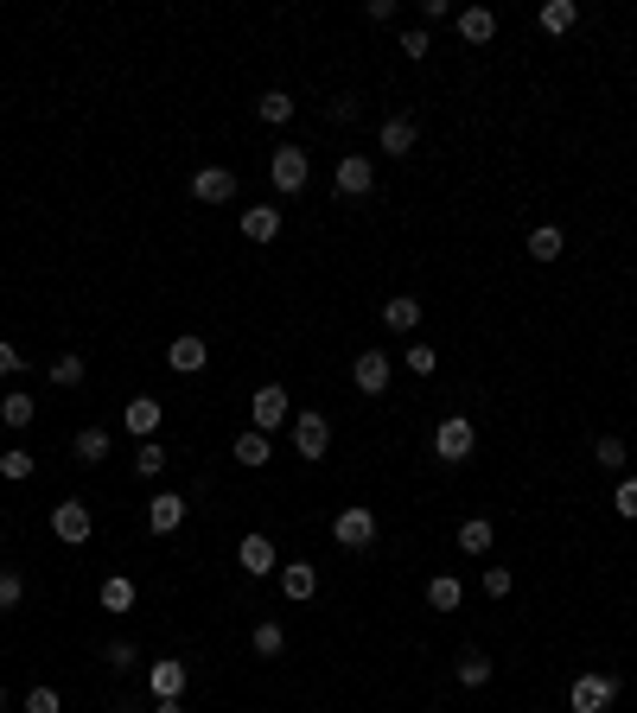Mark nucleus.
Returning a JSON list of instances; mask_svg holds the SVG:
<instances>
[{
  "label": "nucleus",
  "mask_w": 637,
  "mask_h": 713,
  "mask_svg": "<svg viewBox=\"0 0 637 713\" xmlns=\"http://www.w3.org/2000/svg\"><path fill=\"white\" fill-rule=\"evenodd\" d=\"M567 236L555 230V223H542V230H529V262H561Z\"/></svg>",
  "instance_id": "26"
},
{
  "label": "nucleus",
  "mask_w": 637,
  "mask_h": 713,
  "mask_svg": "<svg viewBox=\"0 0 637 713\" xmlns=\"http://www.w3.org/2000/svg\"><path fill=\"white\" fill-rule=\"evenodd\" d=\"M26 713H64V694H58V688H45V682H39V688H32V694H26Z\"/></svg>",
  "instance_id": "39"
},
{
  "label": "nucleus",
  "mask_w": 637,
  "mask_h": 713,
  "mask_svg": "<svg viewBox=\"0 0 637 713\" xmlns=\"http://www.w3.org/2000/svg\"><path fill=\"white\" fill-rule=\"evenodd\" d=\"M415 141H421L415 115H389V121H383V134H376V147L395 153V160H402V153H415Z\"/></svg>",
  "instance_id": "15"
},
{
  "label": "nucleus",
  "mask_w": 637,
  "mask_h": 713,
  "mask_svg": "<svg viewBox=\"0 0 637 713\" xmlns=\"http://www.w3.org/2000/svg\"><path fill=\"white\" fill-rule=\"evenodd\" d=\"M185 682H192V669H185L179 656H160V663H147V688H153V701H185Z\"/></svg>",
  "instance_id": "8"
},
{
  "label": "nucleus",
  "mask_w": 637,
  "mask_h": 713,
  "mask_svg": "<svg viewBox=\"0 0 637 713\" xmlns=\"http://www.w3.org/2000/svg\"><path fill=\"white\" fill-rule=\"evenodd\" d=\"M332 179H338V191H344V198H364V191L376 185V166L364 160V153H344V160H338V172H332Z\"/></svg>",
  "instance_id": "14"
},
{
  "label": "nucleus",
  "mask_w": 637,
  "mask_h": 713,
  "mask_svg": "<svg viewBox=\"0 0 637 713\" xmlns=\"http://www.w3.org/2000/svg\"><path fill=\"white\" fill-rule=\"evenodd\" d=\"M281 593H287V599H313V593H319V567H313V561H287V567H281Z\"/></svg>",
  "instance_id": "21"
},
{
  "label": "nucleus",
  "mask_w": 637,
  "mask_h": 713,
  "mask_svg": "<svg viewBox=\"0 0 637 713\" xmlns=\"http://www.w3.org/2000/svg\"><path fill=\"white\" fill-rule=\"evenodd\" d=\"M453 675H459V688H485V682H491V656H485V650H466V656L453 663Z\"/></svg>",
  "instance_id": "27"
},
{
  "label": "nucleus",
  "mask_w": 637,
  "mask_h": 713,
  "mask_svg": "<svg viewBox=\"0 0 637 713\" xmlns=\"http://www.w3.org/2000/svg\"><path fill=\"white\" fill-rule=\"evenodd\" d=\"M536 20H542V32H574L580 7H574V0H542V13H536Z\"/></svg>",
  "instance_id": "28"
},
{
  "label": "nucleus",
  "mask_w": 637,
  "mask_h": 713,
  "mask_svg": "<svg viewBox=\"0 0 637 713\" xmlns=\"http://www.w3.org/2000/svg\"><path fill=\"white\" fill-rule=\"evenodd\" d=\"M402 363H408V376H434L440 370V351H434V344H408V351H402Z\"/></svg>",
  "instance_id": "35"
},
{
  "label": "nucleus",
  "mask_w": 637,
  "mask_h": 713,
  "mask_svg": "<svg viewBox=\"0 0 637 713\" xmlns=\"http://www.w3.org/2000/svg\"><path fill=\"white\" fill-rule=\"evenodd\" d=\"M255 115H262L268 128H281V121H294V96H287V90H268L262 102H255Z\"/></svg>",
  "instance_id": "31"
},
{
  "label": "nucleus",
  "mask_w": 637,
  "mask_h": 713,
  "mask_svg": "<svg viewBox=\"0 0 637 713\" xmlns=\"http://www.w3.org/2000/svg\"><path fill=\"white\" fill-rule=\"evenodd\" d=\"M249 421H255V433H268V440H274V427L294 421V402H287L281 382H262V389L249 395Z\"/></svg>",
  "instance_id": "2"
},
{
  "label": "nucleus",
  "mask_w": 637,
  "mask_h": 713,
  "mask_svg": "<svg viewBox=\"0 0 637 713\" xmlns=\"http://www.w3.org/2000/svg\"><path fill=\"white\" fill-rule=\"evenodd\" d=\"M230 459H236V465H249V472H262V465L274 459V440H268V433H255V427H249V433H236Z\"/></svg>",
  "instance_id": "18"
},
{
  "label": "nucleus",
  "mask_w": 637,
  "mask_h": 713,
  "mask_svg": "<svg viewBox=\"0 0 637 713\" xmlns=\"http://www.w3.org/2000/svg\"><path fill=\"white\" fill-rule=\"evenodd\" d=\"M96 599H102V612H134V599H141V586H134L128 573H109V580L96 586Z\"/></svg>",
  "instance_id": "19"
},
{
  "label": "nucleus",
  "mask_w": 637,
  "mask_h": 713,
  "mask_svg": "<svg viewBox=\"0 0 637 713\" xmlns=\"http://www.w3.org/2000/svg\"><path fill=\"white\" fill-rule=\"evenodd\" d=\"M109 663L115 669H134V663H141V650H134V643H109Z\"/></svg>",
  "instance_id": "42"
},
{
  "label": "nucleus",
  "mask_w": 637,
  "mask_h": 713,
  "mask_svg": "<svg viewBox=\"0 0 637 713\" xmlns=\"http://www.w3.org/2000/svg\"><path fill=\"white\" fill-rule=\"evenodd\" d=\"M459 599H466V586H459L453 573H434V580H427V605H434V612H459Z\"/></svg>",
  "instance_id": "25"
},
{
  "label": "nucleus",
  "mask_w": 637,
  "mask_h": 713,
  "mask_svg": "<svg viewBox=\"0 0 637 713\" xmlns=\"http://www.w3.org/2000/svg\"><path fill=\"white\" fill-rule=\"evenodd\" d=\"M185 510H192V503H185L179 491H160L147 503V529L153 535H172V529H185Z\"/></svg>",
  "instance_id": "11"
},
{
  "label": "nucleus",
  "mask_w": 637,
  "mask_h": 713,
  "mask_svg": "<svg viewBox=\"0 0 637 713\" xmlns=\"http://www.w3.org/2000/svg\"><path fill=\"white\" fill-rule=\"evenodd\" d=\"M268 179H274V191H300L306 179H313V160H306V147H274V160H268Z\"/></svg>",
  "instance_id": "5"
},
{
  "label": "nucleus",
  "mask_w": 637,
  "mask_h": 713,
  "mask_svg": "<svg viewBox=\"0 0 637 713\" xmlns=\"http://www.w3.org/2000/svg\"><path fill=\"white\" fill-rule=\"evenodd\" d=\"M20 363H26V357H20V351H13V344H7V338H0V376H20Z\"/></svg>",
  "instance_id": "43"
},
{
  "label": "nucleus",
  "mask_w": 637,
  "mask_h": 713,
  "mask_svg": "<svg viewBox=\"0 0 637 713\" xmlns=\"http://www.w3.org/2000/svg\"><path fill=\"white\" fill-rule=\"evenodd\" d=\"M351 382L364 395H389V382H395V363L383 351H364V357H351Z\"/></svg>",
  "instance_id": "9"
},
{
  "label": "nucleus",
  "mask_w": 637,
  "mask_h": 713,
  "mask_svg": "<svg viewBox=\"0 0 637 713\" xmlns=\"http://www.w3.org/2000/svg\"><path fill=\"white\" fill-rule=\"evenodd\" d=\"M20 599H26V580H20L13 567H0V612H13Z\"/></svg>",
  "instance_id": "37"
},
{
  "label": "nucleus",
  "mask_w": 637,
  "mask_h": 713,
  "mask_svg": "<svg viewBox=\"0 0 637 713\" xmlns=\"http://www.w3.org/2000/svg\"><path fill=\"white\" fill-rule=\"evenodd\" d=\"M625 459H631V452H625V440H618V433H606V440L593 446V465H599V472H618V478H625Z\"/></svg>",
  "instance_id": "29"
},
{
  "label": "nucleus",
  "mask_w": 637,
  "mask_h": 713,
  "mask_svg": "<svg viewBox=\"0 0 637 713\" xmlns=\"http://www.w3.org/2000/svg\"><path fill=\"white\" fill-rule=\"evenodd\" d=\"M383 325H389V332H421V300H415V293L383 300Z\"/></svg>",
  "instance_id": "20"
},
{
  "label": "nucleus",
  "mask_w": 637,
  "mask_h": 713,
  "mask_svg": "<svg viewBox=\"0 0 637 713\" xmlns=\"http://www.w3.org/2000/svg\"><path fill=\"white\" fill-rule=\"evenodd\" d=\"M249 643H255V656H281V650H287V631H281L274 618H262V624L249 631Z\"/></svg>",
  "instance_id": "32"
},
{
  "label": "nucleus",
  "mask_w": 637,
  "mask_h": 713,
  "mask_svg": "<svg viewBox=\"0 0 637 713\" xmlns=\"http://www.w3.org/2000/svg\"><path fill=\"white\" fill-rule=\"evenodd\" d=\"M51 535H58L64 548H83V542L96 535L90 510H83V497H64V503H51Z\"/></svg>",
  "instance_id": "3"
},
{
  "label": "nucleus",
  "mask_w": 637,
  "mask_h": 713,
  "mask_svg": "<svg viewBox=\"0 0 637 713\" xmlns=\"http://www.w3.org/2000/svg\"><path fill=\"white\" fill-rule=\"evenodd\" d=\"M32 472H39V459H32L26 446H7V452H0V478L20 484V478H32Z\"/></svg>",
  "instance_id": "33"
},
{
  "label": "nucleus",
  "mask_w": 637,
  "mask_h": 713,
  "mask_svg": "<svg viewBox=\"0 0 637 713\" xmlns=\"http://www.w3.org/2000/svg\"><path fill=\"white\" fill-rule=\"evenodd\" d=\"M236 567H243V573H255V580H268V573L281 567V554H274V542H268V535H243V548H236Z\"/></svg>",
  "instance_id": "12"
},
{
  "label": "nucleus",
  "mask_w": 637,
  "mask_h": 713,
  "mask_svg": "<svg viewBox=\"0 0 637 713\" xmlns=\"http://www.w3.org/2000/svg\"><path fill=\"white\" fill-rule=\"evenodd\" d=\"M491 542H497L491 516H466V523H459V554H491Z\"/></svg>",
  "instance_id": "23"
},
{
  "label": "nucleus",
  "mask_w": 637,
  "mask_h": 713,
  "mask_svg": "<svg viewBox=\"0 0 637 713\" xmlns=\"http://www.w3.org/2000/svg\"><path fill=\"white\" fill-rule=\"evenodd\" d=\"M115 713H141V707H134V701H122V707H115Z\"/></svg>",
  "instance_id": "46"
},
{
  "label": "nucleus",
  "mask_w": 637,
  "mask_h": 713,
  "mask_svg": "<svg viewBox=\"0 0 637 713\" xmlns=\"http://www.w3.org/2000/svg\"><path fill=\"white\" fill-rule=\"evenodd\" d=\"M332 121H357V96H332Z\"/></svg>",
  "instance_id": "44"
},
{
  "label": "nucleus",
  "mask_w": 637,
  "mask_h": 713,
  "mask_svg": "<svg viewBox=\"0 0 637 713\" xmlns=\"http://www.w3.org/2000/svg\"><path fill=\"white\" fill-rule=\"evenodd\" d=\"M612 701H618V675H606V669L574 675V688H567V707L574 713H612Z\"/></svg>",
  "instance_id": "1"
},
{
  "label": "nucleus",
  "mask_w": 637,
  "mask_h": 713,
  "mask_svg": "<svg viewBox=\"0 0 637 713\" xmlns=\"http://www.w3.org/2000/svg\"><path fill=\"white\" fill-rule=\"evenodd\" d=\"M453 26H459V39H466V45H491V39H497V13H491V7L453 13Z\"/></svg>",
  "instance_id": "17"
},
{
  "label": "nucleus",
  "mask_w": 637,
  "mask_h": 713,
  "mask_svg": "<svg viewBox=\"0 0 637 713\" xmlns=\"http://www.w3.org/2000/svg\"><path fill=\"white\" fill-rule=\"evenodd\" d=\"M71 452H77V465H102L109 459V427H83L71 440Z\"/></svg>",
  "instance_id": "24"
},
{
  "label": "nucleus",
  "mask_w": 637,
  "mask_h": 713,
  "mask_svg": "<svg viewBox=\"0 0 637 713\" xmlns=\"http://www.w3.org/2000/svg\"><path fill=\"white\" fill-rule=\"evenodd\" d=\"M32 414H39V402H32V395H20V389H13L7 402H0V421H7L13 433H20V427H32Z\"/></svg>",
  "instance_id": "30"
},
{
  "label": "nucleus",
  "mask_w": 637,
  "mask_h": 713,
  "mask_svg": "<svg viewBox=\"0 0 637 713\" xmlns=\"http://www.w3.org/2000/svg\"><path fill=\"white\" fill-rule=\"evenodd\" d=\"M395 51H402V58H427V51H434V39H427L421 26H408V32H402V45H395Z\"/></svg>",
  "instance_id": "40"
},
{
  "label": "nucleus",
  "mask_w": 637,
  "mask_h": 713,
  "mask_svg": "<svg viewBox=\"0 0 637 713\" xmlns=\"http://www.w3.org/2000/svg\"><path fill=\"white\" fill-rule=\"evenodd\" d=\"M294 452L300 459H325V452H332V421H325L319 408L294 414Z\"/></svg>",
  "instance_id": "6"
},
{
  "label": "nucleus",
  "mask_w": 637,
  "mask_h": 713,
  "mask_svg": "<svg viewBox=\"0 0 637 713\" xmlns=\"http://www.w3.org/2000/svg\"><path fill=\"white\" fill-rule=\"evenodd\" d=\"M166 363H172L179 376H198L204 363H211V351H204V338H192V332H185V338H172V344H166Z\"/></svg>",
  "instance_id": "16"
},
{
  "label": "nucleus",
  "mask_w": 637,
  "mask_h": 713,
  "mask_svg": "<svg viewBox=\"0 0 637 713\" xmlns=\"http://www.w3.org/2000/svg\"><path fill=\"white\" fill-rule=\"evenodd\" d=\"M472 446H478V433H472L466 414H446V421L434 427V459L459 465V459H472Z\"/></svg>",
  "instance_id": "4"
},
{
  "label": "nucleus",
  "mask_w": 637,
  "mask_h": 713,
  "mask_svg": "<svg viewBox=\"0 0 637 713\" xmlns=\"http://www.w3.org/2000/svg\"><path fill=\"white\" fill-rule=\"evenodd\" d=\"M160 421H166L160 395H134V402H128V414H122V427L134 433V440H153V433H160Z\"/></svg>",
  "instance_id": "10"
},
{
  "label": "nucleus",
  "mask_w": 637,
  "mask_h": 713,
  "mask_svg": "<svg viewBox=\"0 0 637 713\" xmlns=\"http://www.w3.org/2000/svg\"><path fill=\"white\" fill-rule=\"evenodd\" d=\"M153 713H185V701H153Z\"/></svg>",
  "instance_id": "45"
},
{
  "label": "nucleus",
  "mask_w": 637,
  "mask_h": 713,
  "mask_svg": "<svg viewBox=\"0 0 637 713\" xmlns=\"http://www.w3.org/2000/svg\"><path fill=\"white\" fill-rule=\"evenodd\" d=\"M134 472H141V478H160V472H166V446H160V440H141V446H134Z\"/></svg>",
  "instance_id": "34"
},
{
  "label": "nucleus",
  "mask_w": 637,
  "mask_h": 713,
  "mask_svg": "<svg viewBox=\"0 0 637 713\" xmlns=\"http://www.w3.org/2000/svg\"><path fill=\"white\" fill-rule=\"evenodd\" d=\"M332 542L351 548V554L370 548V542H376V510H338V516H332Z\"/></svg>",
  "instance_id": "7"
},
{
  "label": "nucleus",
  "mask_w": 637,
  "mask_h": 713,
  "mask_svg": "<svg viewBox=\"0 0 637 713\" xmlns=\"http://www.w3.org/2000/svg\"><path fill=\"white\" fill-rule=\"evenodd\" d=\"M51 382H58V389H77V382H83V357H71V351L51 357Z\"/></svg>",
  "instance_id": "36"
},
{
  "label": "nucleus",
  "mask_w": 637,
  "mask_h": 713,
  "mask_svg": "<svg viewBox=\"0 0 637 713\" xmlns=\"http://www.w3.org/2000/svg\"><path fill=\"white\" fill-rule=\"evenodd\" d=\"M612 510L625 516V523H637V478H618V491H612Z\"/></svg>",
  "instance_id": "38"
},
{
  "label": "nucleus",
  "mask_w": 637,
  "mask_h": 713,
  "mask_svg": "<svg viewBox=\"0 0 637 713\" xmlns=\"http://www.w3.org/2000/svg\"><path fill=\"white\" fill-rule=\"evenodd\" d=\"M192 198L198 204H230L236 198V172L230 166H204L198 179H192Z\"/></svg>",
  "instance_id": "13"
},
{
  "label": "nucleus",
  "mask_w": 637,
  "mask_h": 713,
  "mask_svg": "<svg viewBox=\"0 0 637 713\" xmlns=\"http://www.w3.org/2000/svg\"><path fill=\"white\" fill-rule=\"evenodd\" d=\"M243 236L249 242H274V236H281V211H274V204H249V211H243Z\"/></svg>",
  "instance_id": "22"
},
{
  "label": "nucleus",
  "mask_w": 637,
  "mask_h": 713,
  "mask_svg": "<svg viewBox=\"0 0 637 713\" xmlns=\"http://www.w3.org/2000/svg\"><path fill=\"white\" fill-rule=\"evenodd\" d=\"M510 586H516V580H510V567H485V593H491V599H504Z\"/></svg>",
  "instance_id": "41"
},
{
  "label": "nucleus",
  "mask_w": 637,
  "mask_h": 713,
  "mask_svg": "<svg viewBox=\"0 0 637 713\" xmlns=\"http://www.w3.org/2000/svg\"><path fill=\"white\" fill-rule=\"evenodd\" d=\"M0 713H7V688H0Z\"/></svg>",
  "instance_id": "47"
}]
</instances>
